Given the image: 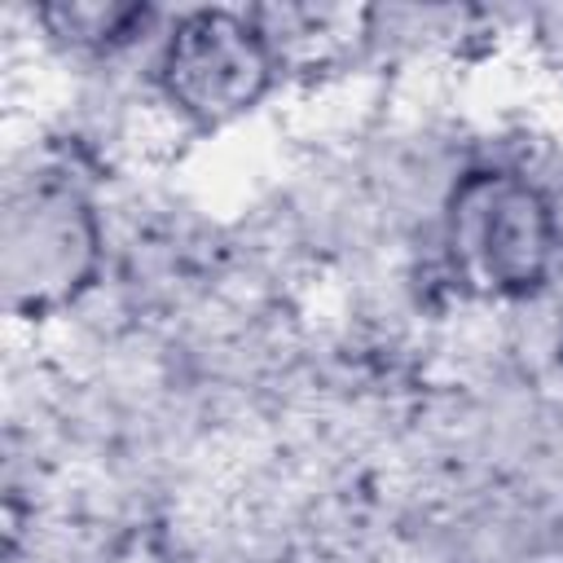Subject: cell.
I'll return each instance as SVG.
<instances>
[{
	"label": "cell",
	"instance_id": "obj_3",
	"mask_svg": "<svg viewBox=\"0 0 563 563\" xmlns=\"http://www.w3.org/2000/svg\"><path fill=\"white\" fill-rule=\"evenodd\" d=\"M277 79L282 66L251 9H189L158 40L154 92L189 132L246 119Z\"/></svg>",
	"mask_w": 563,
	"mask_h": 563
},
{
	"label": "cell",
	"instance_id": "obj_1",
	"mask_svg": "<svg viewBox=\"0 0 563 563\" xmlns=\"http://www.w3.org/2000/svg\"><path fill=\"white\" fill-rule=\"evenodd\" d=\"M444 268L475 299H532L559 260V216L537 180L471 167L444 198Z\"/></svg>",
	"mask_w": 563,
	"mask_h": 563
},
{
	"label": "cell",
	"instance_id": "obj_7",
	"mask_svg": "<svg viewBox=\"0 0 563 563\" xmlns=\"http://www.w3.org/2000/svg\"><path fill=\"white\" fill-rule=\"evenodd\" d=\"M559 361H563V330H559Z\"/></svg>",
	"mask_w": 563,
	"mask_h": 563
},
{
	"label": "cell",
	"instance_id": "obj_6",
	"mask_svg": "<svg viewBox=\"0 0 563 563\" xmlns=\"http://www.w3.org/2000/svg\"><path fill=\"white\" fill-rule=\"evenodd\" d=\"M101 563H176V554H172V541L163 537V528L136 523L123 537H114V545L101 554Z\"/></svg>",
	"mask_w": 563,
	"mask_h": 563
},
{
	"label": "cell",
	"instance_id": "obj_5",
	"mask_svg": "<svg viewBox=\"0 0 563 563\" xmlns=\"http://www.w3.org/2000/svg\"><path fill=\"white\" fill-rule=\"evenodd\" d=\"M35 22L66 53L110 57L119 48H132L141 35H150L158 9L141 0H57V4H40Z\"/></svg>",
	"mask_w": 563,
	"mask_h": 563
},
{
	"label": "cell",
	"instance_id": "obj_4",
	"mask_svg": "<svg viewBox=\"0 0 563 563\" xmlns=\"http://www.w3.org/2000/svg\"><path fill=\"white\" fill-rule=\"evenodd\" d=\"M282 75H339L352 70L374 48V9L369 4H255Z\"/></svg>",
	"mask_w": 563,
	"mask_h": 563
},
{
	"label": "cell",
	"instance_id": "obj_2",
	"mask_svg": "<svg viewBox=\"0 0 563 563\" xmlns=\"http://www.w3.org/2000/svg\"><path fill=\"white\" fill-rule=\"evenodd\" d=\"M106 255L92 198L70 176L18 180L0 216V290L22 321H44L79 303Z\"/></svg>",
	"mask_w": 563,
	"mask_h": 563
}]
</instances>
